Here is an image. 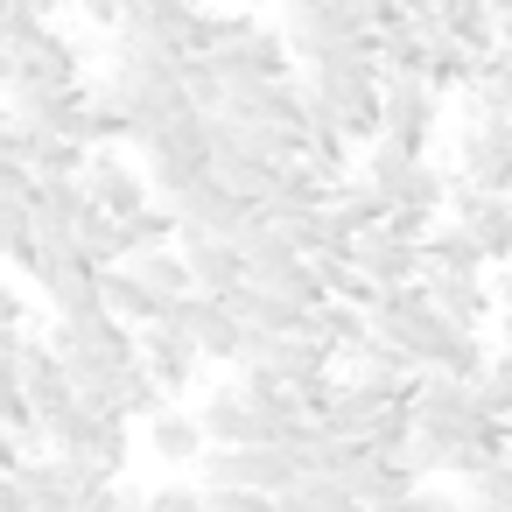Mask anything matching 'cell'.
<instances>
[{
  "instance_id": "obj_1",
  "label": "cell",
  "mask_w": 512,
  "mask_h": 512,
  "mask_svg": "<svg viewBox=\"0 0 512 512\" xmlns=\"http://www.w3.org/2000/svg\"><path fill=\"white\" fill-rule=\"evenodd\" d=\"M43 337L57 344V358H64V372H71V386H78V393H99L120 365H134V358H141L134 323H120V316H106V309H92V316H50V330H43Z\"/></svg>"
},
{
  "instance_id": "obj_2",
  "label": "cell",
  "mask_w": 512,
  "mask_h": 512,
  "mask_svg": "<svg viewBox=\"0 0 512 512\" xmlns=\"http://www.w3.org/2000/svg\"><path fill=\"white\" fill-rule=\"evenodd\" d=\"M358 176H365L393 211H442V197H449V169H435L428 155H407V148H393V141H379V134H372Z\"/></svg>"
},
{
  "instance_id": "obj_3",
  "label": "cell",
  "mask_w": 512,
  "mask_h": 512,
  "mask_svg": "<svg viewBox=\"0 0 512 512\" xmlns=\"http://www.w3.org/2000/svg\"><path fill=\"white\" fill-rule=\"evenodd\" d=\"M456 99H463V134H456V169L449 176L512 197V120L505 113H484L470 92H456Z\"/></svg>"
},
{
  "instance_id": "obj_4",
  "label": "cell",
  "mask_w": 512,
  "mask_h": 512,
  "mask_svg": "<svg viewBox=\"0 0 512 512\" xmlns=\"http://www.w3.org/2000/svg\"><path fill=\"white\" fill-rule=\"evenodd\" d=\"M435 127H442V92L421 71H386L379 78V141H393L407 155H428Z\"/></svg>"
},
{
  "instance_id": "obj_5",
  "label": "cell",
  "mask_w": 512,
  "mask_h": 512,
  "mask_svg": "<svg viewBox=\"0 0 512 512\" xmlns=\"http://www.w3.org/2000/svg\"><path fill=\"white\" fill-rule=\"evenodd\" d=\"M64 85H85V50L43 22L29 43L8 50V99H36V92H64Z\"/></svg>"
},
{
  "instance_id": "obj_6",
  "label": "cell",
  "mask_w": 512,
  "mask_h": 512,
  "mask_svg": "<svg viewBox=\"0 0 512 512\" xmlns=\"http://www.w3.org/2000/svg\"><path fill=\"white\" fill-rule=\"evenodd\" d=\"M169 211H176V225H190V232H218V239H239V232H253V225L267 218L260 197H239V190L218 183V176H197L190 190H176Z\"/></svg>"
},
{
  "instance_id": "obj_7",
  "label": "cell",
  "mask_w": 512,
  "mask_h": 512,
  "mask_svg": "<svg viewBox=\"0 0 512 512\" xmlns=\"http://www.w3.org/2000/svg\"><path fill=\"white\" fill-rule=\"evenodd\" d=\"M78 183H85V190H92V204H99V211H113V218H134V211L155 197L148 169H141V162H127V155H120V141H106V148H85V169H78Z\"/></svg>"
},
{
  "instance_id": "obj_8",
  "label": "cell",
  "mask_w": 512,
  "mask_h": 512,
  "mask_svg": "<svg viewBox=\"0 0 512 512\" xmlns=\"http://www.w3.org/2000/svg\"><path fill=\"white\" fill-rule=\"evenodd\" d=\"M29 281L50 295V316H92V309H99V267H92L85 253H43V246H36Z\"/></svg>"
},
{
  "instance_id": "obj_9",
  "label": "cell",
  "mask_w": 512,
  "mask_h": 512,
  "mask_svg": "<svg viewBox=\"0 0 512 512\" xmlns=\"http://www.w3.org/2000/svg\"><path fill=\"white\" fill-rule=\"evenodd\" d=\"M211 64H218V78H225V92L232 85H246V78H288L295 71V57H288V36L281 29H253V36H239V43H225V50H211Z\"/></svg>"
},
{
  "instance_id": "obj_10",
  "label": "cell",
  "mask_w": 512,
  "mask_h": 512,
  "mask_svg": "<svg viewBox=\"0 0 512 512\" xmlns=\"http://www.w3.org/2000/svg\"><path fill=\"white\" fill-rule=\"evenodd\" d=\"M134 344H141V365L162 379V393H169V400H183V393H190V379H197V365H204V358H197V344H190L176 323H162V316H155V323H141V330H134Z\"/></svg>"
},
{
  "instance_id": "obj_11",
  "label": "cell",
  "mask_w": 512,
  "mask_h": 512,
  "mask_svg": "<svg viewBox=\"0 0 512 512\" xmlns=\"http://www.w3.org/2000/svg\"><path fill=\"white\" fill-rule=\"evenodd\" d=\"M351 267L365 274V281H379V288H393V281H414L421 274V246L414 239H400V232H386V225H365V232H351Z\"/></svg>"
},
{
  "instance_id": "obj_12",
  "label": "cell",
  "mask_w": 512,
  "mask_h": 512,
  "mask_svg": "<svg viewBox=\"0 0 512 512\" xmlns=\"http://www.w3.org/2000/svg\"><path fill=\"white\" fill-rule=\"evenodd\" d=\"M176 239H183V267H190V288H204V295H225L239 274H246V253H239V239H218V232H190V225H176Z\"/></svg>"
},
{
  "instance_id": "obj_13",
  "label": "cell",
  "mask_w": 512,
  "mask_h": 512,
  "mask_svg": "<svg viewBox=\"0 0 512 512\" xmlns=\"http://www.w3.org/2000/svg\"><path fill=\"white\" fill-rule=\"evenodd\" d=\"M344 358V379H365V386H379V393H414V379H421V365L400 351V344H386V337H358L351 351H337Z\"/></svg>"
},
{
  "instance_id": "obj_14",
  "label": "cell",
  "mask_w": 512,
  "mask_h": 512,
  "mask_svg": "<svg viewBox=\"0 0 512 512\" xmlns=\"http://www.w3.org/2000/svg\"><path fill=\"white\" fill-rule=\"evenodd\" d=\"M15 379H22V400L43 414V407H57L64 393H78L71 386V372H64V358H57V344L50 337H36V330H22V344H15Z\"/></svg>"
},
{
  "instance_id": "obj_15",
  "label": "cell",
  "mask_w": 512,
  "mask_h": 512,
  "mask_svg": "<svg viewBox=\"0 0 512 512\" xmlns=\"http://www.w3.org/2000/svg\"><path fill=\"white\" fill-rule=\"evenodd\" d=\"M197 421H204V442H267V414L253 407V393L232 379V386H218L204 407H197Z\"/></svg>"
},
{
  "instance_id": "obj_16",
  "label": "cell",
  "mask_w": 512,
  "mask_h": 512,
  "mask_svg": "<svg viewBox=\"0 0 512 512\" xmlns=\"http://www.w3.org/2000/svg\"><path fill=\"white\" fill-rule=\"evenodd\" d=\"M148 456L169 463V470H190V463L204 456V421H197L183 400H162V407L148 414Z\"/></svg>"
},
{
  "instance_id": "obj_17",
  "label": "cell",
  "mask_w": 512,
  "mask_h": 512,
  "mask_svg": "<svg viewBox=\"0 0 512 512\" xmlns=\"http://www.w3.org/2000/svg\"><path fill=\"white\" fill-rule=\"evenodd\" d=\"M491 260H484V246L470 239V225H456V218H435L428 232H421V274H484Z\"/></svg>"
},
{
  "instance_id": "obj_18",
  "label": "cell",
  "mask_w": 512,
  "mask_h": 512,
  "mask_svg": "<svg viewBox=\"0 0 512 512\" xmlns=\"http://www.w3.org/2000/svg\"><path fill=\"white\" fill-rule=\"evenodd\" d=\"M225 309L239 316V323H253V330H267V337H281V330H302V302H288V295H274V288H260V281H232L225 288Z\"/></svg>"
},
{
  "instance_id": "obj_19",
  "label": "cell",
  "mask_w": 512,
  "mask_h": 512,
  "mask_svg": "<svg viewBox=\"0 0 512 512\" xmlns=\"http://www.w3.org/2000/svg\"><path fill=\"white\" fill-rule=\"evenodd\" d=\"M421 281H428V302L449 323H463V330H484L491 323V281L484 274H421Z\"/></svg>"
},
{
  "instance_id": "obj_20",
  "label": "cell",
  "mask_w": 512,
  "mask_h": 512,
  "mask_svg": "<svg viewBox=\"0 0 512 512\" xmlns=\"http://www.w3.org/2000/svg\"><path fill=\"white\" fill-rule=\"evenodd\" d=\"M267 372H281L288 386H302V379H323V372H337V351L316 337V330H281L274 344H267V358H260Z\"/></svg>"
},
{
  "instance_id": "obj_21",
  "label": "cell",
  "mask_w": 512,
  "mask_h": 512,
  "mask_svg": "<svg viewBox=\"0 0 512 512\" xmlns=\"http://www.w3.org/2000/svg\"><path fill=\"white\" fill-rule=\"evenodd\" d=\"M421 477L400 463V456H365V463H351L344 470V491L365 505V512H379V505H393V498H407Z\"/></svg>"
},
{
  "instance_id": "obj_22",
  "label": "cell",
  "mask_w": 512,
  "mask_h": 512,
  "mask_svg": "<svg viewBox=\"0 0 512 512\" xmlns=\"http://www.w3.org/2000/svg\"><path fill=\"white\" fill-rule=\"evenodd\" d=\"M99 309H106V316H120V323H134V330L162 316V302H155V295L141 288V274H134L127 260H113V267H99Z\"/></svg>"
},
{
  "instance_id": "obj_23",
  "label": "cell",
  "mask_w": 512,
  "mask_h": 512,
  "mask_svg": "<svg viewBox=\"0 0 512 512\" xmlns=\"http://www.w3.org/2000/svg\"><path fill=\"white\" fill-rule=\"evenodd\" d=\"M92 400H99V407H113V414H127V421H134V414L148 421V414H155V407H162L169 393H162V379H155V372H148V365L134 358V365H120V372H113V379H106V386H99Z\"/></svg>"
},
{
  "instance_id": "obj_24",
  "label": "cell",
  "mask_w": 512,
  "mask_h": 512,
  "mask_svg": "<svg viewBox=\"0 0 512 512\" xmlns=\"http://www.w3.org/2000/svg\"><path fill=\"white\" fill-rule=\"evenodd\" d=\"M127 267L141 274V288H148L155 302L190 295V267H183V246H176V239H169V246H141V253H127Z\"/></svg>"
},
{
  "instance_id": "obj_25",
  "label": "cell",
  "mask_w": 512,
  "mask_h": 512,
  "mask_svg": "<svg viewBox=\"0 0 512 512\" xmlns=\"http://www.w3.org/2000/svg\"><path fill=\"white\" fill-rule=\"evenodd\" d=\"M302 330H316V337H323L330 351H351V344H358V337L372 330V316H365L358 302H344V295H323V302H316V309L302 316Z\"/></svg>"
},
{
  "instance_id": "obj_26",
  "label": "cell",
  "mask_w": 512,
  "mask_h": 512,
  "mask_svg": "<svg viewBox=\"0 0 512 512\" xmlns=\"http://www.w3.org/2000/svg\"><path fill=\"white\" fill-rule=\"evenodd\" d=\"M281 512H365L351 491H344V477H330V470H309V477H295L281 498H274Z\"/></svg>"
},
{
  "instance_id": "obj_27",
  "label": "cell",
  "mask_w": 512,
  "mask_h": 512,
  "mask_svg": "<svg viewBox=\"0 0 512 512\" xmlns=\"http://www.w3.org/2000/svg\"><path fill=\"white\" fill-rule=\"evenodd\" d=\"M477 64H484L477 50H463V43L435 36V50H428V64H421V78H428V85L449 99V92H470V85H477Z\"/></svg>"
},
{
  "instance_id": "obj_28",
  "label": "cell",
  "mask_w": 512,
  "mask_h": 512,
  "mask_svg": "<svg viewBox=\"0 0 512 512\" xmlns=\"http://www.w3.org/2000/svg\"><path fill=\"white\" fill-rule=\"evenodd\" d=\"M484 337L477 330H463V323H449L442 330V344H435V358H428V372H449V379H477L484 372Z\"/></svg>"
},
{
  "instance_id": "obj_29",
  "label": "cell",
  "mask_w": 512,
  "mask_h": 512,
  "mask_svg": "<svg viewBox=\"0 0 512 512\" xmlns=\"http://www.w3.org/2000/svg\"><path fill=\"white\" fill-rule=\"evenodd\" d=\"M36 204H22V197H0V260H15L22 274L36 267Z\"/></svg>"
},
{
  "instance_id": "obj_30",
  "label": "cell",
  "mask_w": 512,
  "mask_h": 512,
  "mask_svg": "<svg viewBox=\"0 0 512 512\" xmlns=\"http://www.w3.org/2000/svg\"><path fill=\"white\" fill-rule=\"evenodd\" d=\"M169 239H176V211H169L162 197H148L134 218H120V260L141 253V246H169Z\"/></svg>"
},
{
  "instance_id": "obj_31",
  "label": "cell",
  "mask_w": 512,
  "mask_h": 512,
  "mask_svg": "<svg viewBox=\"0 0 512 512\" xmlns=\"http://www.w3.org/2000/svg\"><path fill=\"white\" fill-rule=\"evenodd\" d=\"M127 449H134V435H127V414H113V407H99V421H92V442H85V456L106 470V477H120L127 470Z\"/></svg>"
},
{
  "instance_id": "obj_32",
  "label": "cell",
  "mask_w": 512,
  "mask_h": 512,
  "mask_svg": "<svg viewBox=\"0 0 512 512\" xmlns=\"http://www.w3.org/2000/svg\"><path fill=\"white\" fill-rule=\"evenodd\" d=\"M78 253H85L92 267H113V260H120V218L99 211V204H85V211H78Z\"/></svg>"
},
{
  "instance_id": "obj_33",
  "label": "cell",
  "mask_w": 512,
  "mask_h": 512,
  "mask_svg": "<svg viewBox=\"0 0 512 512\" xmlns=\"http://www.w3.org/2000/svg\"><path fill=\"white\" fill-rule=\"evenodd\" d=\"M470 99H477L484 113H505V120H512V50H491V57L477 64V85H470Z\"/></svg>"
},
{
  "instance_id": "obj_34",
  "label": "cell",
  "mask_w": 512,
  "mask_h": 512,
  "mask_svg": "<svg viewBox=\"0 0 512 512\" xmlns=\"http://www.w3.org/2000/svg\"><path fill=\"white\" fill-rule=\"evenodd\" d=\"M204 498H211V512H274V491H253V484H218Z\"/></svg>"
},
{
  "instance_id": "obj_35",
  "label": "cell",
  "mask_w": 512,
  "mask_h": 512,
  "mask_svg": "<svg viewBox=\"0 0 512 512\" xmlns=\"http://www.w3.org/2000/svg\"><path fill=\"white\" fill-rule=\"evenodd\" d=\"M491 323H498V344L512 351V260H505L498 281H491Z\"/></svg>"
},
{
  "instance_id": "obj_36",
  "label": "cell",
  "mask_w": 512,
  "mask_h": 512,
  "mask_svg": "<svg viewBox=\"0 0 512 512\" xmlns=\"http://www.w3.org/2000/svg\"><path fill=\"white\" fill-rule=\"evenodd\" d=\"M148 512H204V484L190 491V484H162V491H148Z\"/></svg>"
},
{
  "instance_id": "obj_37",
  "label": "cell",
  "mask_w": 512,
  "mask_h": 512,
  "mask_svg": "<svg viewBox=\"0 0 512 512\" xmlns=\"http://www.w3.org/2000/svg\"><path fill=\"white\" fill-rule=\"evenodd\" d=\"M71 8H78L92 29H106V36H113V29H120V15H127V0H71Z\"/></svg>"
},
{
  "instance_id": "obj_38",
  "label": "cell",
  "mask_w": 512,
  "mask_h": 512,
  "mask_svg": "<svg viewBox=\"0 0 512 512\" xmlns=\"http://www.w3.org/2000/svg\"><path fill=\"white\" fill-rule=\"evenodd\" d=\"M0 330H29V302L15 295V281H0Z\"/></svg>"
},
{
  "instance_id": "obj_39",
  "label": "cell",
  "mask_w": 512,
  "mask_h": 512,
  "mask_svg": "<svg viewBox=\"0 0 512 512\" xmlns=\"http://www.w3.org/2000/svg\"><path fill=\"white\" fill-rule=\"evenodd\" d=\"M379 512H449V498H435V491H407V498H393V505H379Z\"/></svg>"
},
{
  "instance_id": "obj_40",
  "label": "cell",
  "mask_w": 512,
  "mask_h": 512,
  "mask_svg": "<svg viewBox=\"0 0 512 512\" xmlns=\"http://www.w3.org/2000/svg\"><path fill=\"white\" fill-rule=\"evenodd\" d=\"M0 512H36V505L15 491V477H8V470H0Z\"/></svg>"
},
{
  "instance_id": "obj_41",
  "label": "cell",
  "mask_w": 512,
  "mask_h": 512,
  "mask_svg": "<svg viewBox=\"0 0 512 512\" xmlns=\"http://www.w3.org/2000/svg\"><path fill=\"white\" fill-rule=\"evenodd\" d=\"M15 456H22V449H15V435H8V421H0V470H15Z\"/></svg>"
},
{
  "instance_id": "obj_42",
  "label": "cell",
  "mask_w": 512,
  "mask_h": 512,
  "mask_svg": "<svg viewBox=\"0 0 512 512\" xmlns=\"http://www.w3.org/2000/svg\"><path fill=\"white\" fill-rule=\"evenodd\" d=\"M498 50H512V15H498Z\"/></svg>"
},
{
  "instance_id": "obj_43",
  "label": "cell",
  "mask_w": 512,
  "mask_h": 512,
  "mask_svg": "<svg viewBox=\"0 0 512 512\" xmlns=\"http://www.w3.org/2000/svg\"><path fill=\"white\" fill-rule=\"evenodd\" d=\"M484 8H491V15H512V0H484Z\"/></svg>"
},
{
  "instance_id": "obj_44",
  "label": "cell",
  "mask_w": 512,
  "mask_h": 512,
  "mask_svg": "<svg viewBox=\"0 0 512 512\" xmlns=\"http://www.w3.org/2000/svg\"><path fill=\"white\" fill-rule=\"evenodd\" d=\"M470 512H505V505H491V498H477V505H470Z\"/></svg>"
},
{
  "instance_id": "obj_45",
  "label": "cell",
  "mask_w": 512,
  "mask_h": 512,
  "mask_svg": "<svg viewBox=\"0 0 512 512\" xmlns=\"http://www.w3.org/2000/svg\"><path fill=\"white\" fill-rule=\"evenodd\" d=\"M281 8H323V0H281Z\"/></svg>"
},
{
  "instance_id": "obj_46",
  "label": "cell",
  "mask_w": 512,
  "mask_h": 512,
  "mask_svg": "<svg viewBox=\"0 0 512 512\" xmlns=\"http://www.w3.org/2000/svg\"><path fill=\"white\" fill-rule=\"evenodd\" d=\"M400 8H428V15H435V0H400Z\"/></svg>"
}]
</instances>
